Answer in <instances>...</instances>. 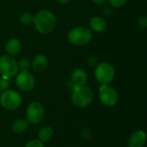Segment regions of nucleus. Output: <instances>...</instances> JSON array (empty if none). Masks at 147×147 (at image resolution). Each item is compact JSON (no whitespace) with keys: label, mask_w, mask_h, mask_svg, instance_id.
Wrapping results in <instances>:
<instances>
[{"label":"nucleus","mask_w":147,"mask_h":147,"mask_svg":"<svg viewBox=\"0 0 147 147\" xmlns=\"http://www.w3.org/2000/svg\"><path fill=\"white\" fill-rule=\"evenodd\" d=\"M22 102L21 95L15 90H6L0 95V104L5 109H16L21 106Z\"/></svg>","instance_id":"423d86ee"},{"label":"nucleus","mask_w":147,"mask_h":147,"mask_svg":"<svg viewBox=\"0 0 147 147\" xmlns=\"http://www.w3.org/2000/svg\"><path fill=\"white\" fill-rule=\"evenodd\" d=\"M115 68L109 62H101L96 66L95 78L101 84H108L115 78Z\"/></svg>","instance_id":"39448f33"},{"label":"nucleus","mask_w":147,"mask_h":147,"mask_svg":"<svg viewBox=\"0 0 147 147\" xmlns=\"http://www.w3.org/2000/svg\"><path fill=\"white\" fill-rule=\"evenodd\" d=\"M47 66H48V59L43 54L36 55L34 58L31 64V67L35 72L43 71L47 69Z\"/></svg>","instance_id":"ddd939ff"},{"label":"nucleus","mask_w":147,"mask_h":147,"mask_svg":"<svg viewBox=\"0 0 147 147\" xmlns=\"http://www.w3.org/2000/svg\"><path fill=\"white\" fill-rule=\"evenodd\" d=\"M26 116L28 121L32 124H38L41 122L45 116L44 107L39 102H33L27 109Z\"/></svg>","instance_id":"6e6552de"},{"label":"nucleus","mask_w":147,"mask_h":147,"mask_svg":"<svg viewBox=\"0 0 147 147\" xmlns=\"http://www.w3.org/2000/svg\"><path fill=\"white\" fill-rule=\"evenodd\" d=\"M94 98L93 90L85 85L74 86L71 93V102L78 108H85L89 106Z\"/></svg>","instance_id":"7ed1b4c3"},{"label":"nucleus","mask_w":147,"mask_h":147,"mask_svg":"<svg viewBox=\"0 0 147 147\" xmlns=\"http://www.w3.org/2000/svg\"><path fill=\"white\" fill-rule=\"evenodd\" d=\"M99 97L101 102L108 107L115 106L119 99L115 89L108 84H102L99 89Z\"/></svg>","instance_id":"0eeeda50"},{"label":"nucleus","mask_w":147,"mask_h":147,"mask_svg":"<svg viewBox=\"0 0 147 147\" xmlns=\"http://www.w3.org/2000/svg\"><path fill=\"white\" fill-rule=\"evenodd\" d=\"M94 3L97 4V5H102L106 3L107 0H91Z\"/></svg>","instance_id":"a878e982"},{"label":"nucleus","mask_w":147,"mask_h":147,"mask_svg":"<svg viewBox=\"0 0 147 147\" xmlns=\"http://www.w3.org/2000/svg\"><path fill=\"white\" fill-rule=\"evenodd\" d=\"M9 87V82L8 78H5L3 77H0V90L4 91L6 90H8V88Z\"/></svg>","instance_id":"4be33fe9"},{"label":"nucleus","mask_w":147,"mask_h":147,"mask_svg":"<svg viewBox=\"0 0 147 147\" xmlns=\"http://www.w3.org/2000/svg\"><path fill=\"white\" fill-rule=\"evenodd\" d=\"M19 68L16 59L9 54L0 56V74L5 78H14L18 73Z\"/></svg>","instance_id":"20e7f679"},{"label":"nucleus","mask_w":147,"mask_h":147,"mask_svg":"<svg viewBox=\"0 0 147 147\" xmlns=\"http://www.w3.org/2000/svg\"><path fill=\"white\" fill-rule=\"evenodd\" d=\"M112 11H113V9H112V6H110V5H106V6H104V7L102 8V14H103L104 16H110V15L112 14Z\"/></svg>","instance_id":"393cba45"},{"label":"nucleus","mask_w":147,"mask_h":147,"mask_svg":"<svg viewBox=\"0 0 147 147\" xmlns=\"http://www.w3.org/2000/svg\"><path fill=\"white\" fill-rule=\"evenodd\" d=\"M25 147H44V145L40 140H33L29 141Z\"/></svg>","instance_id":"5701e85b"},{"label":"nucleus","mask_w":147,"mask_h":147,"mask_svg":"<svg viewBox=\"0 0 147 147\" xmlns=\"http://www.w3.org/2000/svg\"><path fill=\"white\" fill-rule=\"evenodd\" d=\"M89 24H90V29L96 33H102L105 31L108 26L106 20L100 16H95L91 17Z\"/></svg>","instance_id":"9b49d317"},{"label":"nucleus","mask_w":147,"mask_h":147,"mask_svg":"<svg viewBox=\"0 0 147 147\" xmlns=\"http://www.w3.org/2000/svg\"><path fill=\"white\" fill-rule=\"evenodd\" d=\"M16 83L17 87L22 91H29L34 88L35 84V79L32 73H30L28 71H21L16 75Z\"/></svg>","instance_id":"1a4fd4ad"},{"label":"nucleus","mask_w":147,"mask_h":147,"mask_svg":"<svg viewBox=\"0 0 147 147\" xmlns=\"http://www.w3.org/2000/svg\"><path fill=\"white\" fill-rule=\"evenodd\" d=\"M108 2L109 5L114 8H121L127 3V0H108Z\"/></svg>","instance_id":"412c9836"},{"label":"nucleus","mask_w":147,"mask_h":147,"mask_svg":"<svg viewBox=\"0 0 147 147\" xmlns=\"http://www.w3.org/2000/svg\"><path fill=\"white\" fill-rule=\"evenodd\" d=\"M58 3H59L60 4H66V3H68L71 0H56Z\"/></svg>","instance_id":"bb28decb"},{"label":"nucleus","mask_w":147,"mask_h":147,"mask_svg":"<svg viewBox=\"0 0 147 147\" xmlns=\"http://www.w3.org/2000/svg\"><path fill=\"white\" fill-rule=\"evenodd\" d=\"M18 64V68L21 70V71H28L30 68V62L27 59H22L19 61H17Z\"/></svg>","instance_id":"a211bd4d"},{"label":"nucleus","mask_w":147,"mask_h":147,"mask_svg":"<svg viewBox=\"0 0 147 147\" xmlns=\"http://www.w3.org/2000/svg\"><path fill=\"white\" fill-rule=\"evenodd\" d=\"M81 137L84 140H89L92 137V131L89 127H84L81 131Z\"/></svg>","instance_id":"6ab92c4d"},{"label":"nucleus","mask_w":147,"mask_h":147,"mask_svg":"<svg viewBox=\"0 0 147 147\" xmlns=\"http://www.w3.org/2000/svg\"><path fill=\"white\" fill-rule=\"evenodd\" d=\"M88 80V74L85 70L82 68H76L71 74V81L74 86L85 85Z\"/></svg>","instance_id":"f8f14e48"},{"label":"nucleus","mask_w":147,"mask_h":147,"mask_svg":"<svg viewBox=\"0 0 147 147\" xmlns=\"http://www.w3.org/2000/svg\"><path fill=\"white\" fill-rule=\"evenodd\" d=\"M22 42L16 38H11L5 44V51L9 55L14 56L18 54L22 50Z\"/></svg>","instance_id":"4468645a"},{"label":"nucleus","mask_w":147,"mask_h":147,"mask_svg":"<svg viewBox=\"0 0 147 147\" xmlns=\"http://www.w3.org/2000/svg\"><path fill=\"white\" fill-rule=\"evenodd\" d=\"M53 131L52 127H48V126L43 127L38 133L39 140L42 143L48 142L53 138Z\"/></svg>","instance_id":"2eb2a0df"},{"label":"nucleus","mask_w":147,"mask_h":147,"mask_svg":"<svg viewBox=\"0 0 147 147\" xmlns=\"http://www.w3.org/2000/svg\"><path fill=\"white\" fill-rule=\"evenodd\" d=\"M19 21L23 25H28L34 22V16L30 12H23L20 15Z\"/></svg>","instance_id":"f3484780"},{"label":"nucleus","mask_w":147,"mask_h":147,"mask_svg":"<svg viewBox=\"0 0 147 147\" xmlns=\"http://www.w3.org/2000/svg\"><path fill=\"white\" fill-rule=\"evenodd\" d=\"M146 135L143 131H136L133 133L127 140L128 147H144L146 145Z\"/></svg>","instance_id":"9d476101"},{"label":"nucleus","mask_w":147,"mask_h":147,"mask_svg":"<svg viewBox=\"0 0 147 147\" xmlns=\"http://www.w3.org/2000/svg\"><path fill=\"white\" fill-rule=\"evenodd\" d=\"M33 22L39 33L47 34L54 29L56 26V17L50 10L41 9L34 16Z\"/></svg>","instance_id":"f257e3e1"},{"label":"nucleus","mask_w":147,"mask_h":147,"mask_svg":"<svg viewBox=\"0 0 147 147\" xmlns=\"http://www.w3.org/2000/svg\"><path fill=\"white\" fill-rule=\"evenodd\" d=\"M98 59L96 57V56H94V55H91V56H90L89 58H88V64L90 65V66H96L97 65H98Z\"/></svg>","instance_id":"b1692460"},{"label":"nucleus","mask_w":147,"mask_h":147,"mask_svg":"<svg viewBox=\"0 0 147 147\" xmlns=\"http://www.w3.org/2000/svg\"><path fill=\"white\" fill-rule=\"evenodd\" d=\"M93 39L92 31L90 28L78 26L71 28L67 34L68 41L75 46H84L90 43Z\"/></svg>","instance_id":"f03ea898"},{"label":"nucleus","mask_w":147,"mask_h":147,"mask_svg":"<svg viewBox=\"0 0 147 147\" xmlns=\"http://www.w3.org/2000/svg\"><path fill=\"white\" fill-rule=\"evenodd\" d=\"M28 127V121L23 120V119H19L16 121L13 125H12V131L15 134H22L27 130Z\"/></svg>","instance_id":"dca6fc26"},{"label":"nucleus","mask_w":147,"mask_h":147,"mask_svg":"<svg viewBox=\"0 0 147 147\" xmlns=\"http://www.w3.org/2000/svg\"><path fill=\"white\" fill-rule=\"evenodd\" d=\"M137 25L141 29H146L147 28V16L143 15L140 16L137 20Z\"/></svg>","instance_id":"aec40b11"}]
</instances>
